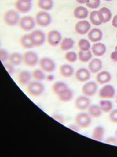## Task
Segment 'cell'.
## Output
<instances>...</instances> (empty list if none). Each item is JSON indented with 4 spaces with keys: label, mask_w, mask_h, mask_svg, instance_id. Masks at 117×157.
<instances>
[{
    "label": "cell",
    "mask_w": 117,
    "mask_h": 157,
    "mask_svg": "<svg viewBox=\"0 0 117 157\" xmlns=\"http://www.w3.org/2000/svg\"><path fill=\"white\" fill-rule=\"evenodd\" d=\"M27 92L30 96L39 97L44 92V86L41 82H30L27 85Z\"/></svg>",
    "instance_id": "1"
},
{
    "label": "cell",
    "mask_w": 117,
    "mask_h": 157,
    "mask_svg": "<svg viewBox=\"0 0 117 157\" xmlns=\"http://www.w3.org/2000/svg\"><path fill=\"white\" fill-rule=\"evenodd\" d=\"M92 123V118L88 113L80 112L76 114L75 117V124L79 128H87Z\"/></svg>",
    "instance_id": "2"
},
{
    "label": "cell",
    "mask_w": 117,
    "mask_h": 157,
    "mask_svg": "<svg viewBox=\"0 0 117 157\" xmlns=\"http://www.w3.org/2000/svg\"><path fill=\"white\" fill-rule=\"evenodd\" d=\"M39 56L33 51H27L23 54V63L29 67H34L39 63Z\"/></svg>",
    "instance_id": "3"
},
{
    "label": "cell",
    "mask_w": 117,
    "mask_h": 157,
    "mask_svg": "<svg viewBox=\"0 0 117 157\" xmlns=\"http://www.w3.org/2000/svg\"><path fill=\"white\" fill-rule=\"evenodd\" d=\"M20 16L18 13L13 9L6 11L4 15V23L9 26L16 25L20 22Z\"/></svg>",
    "instance_id": "4"
},
{
    "label": "cell",
    "mask_w": 117,
    "mask_h": 157,
    "mask_svg": "<svg viewBox=\"0 0 117 157\" xmlns=\"http://www.w3.org/2000/svg\"><path fill=\"white\" fill-rule=\"evenodd\" d=\"M40 69L46 73H52L56 69V63L53 59L48 56H44L39 61Z\"/></svg>",
    "instance_id": "5"
},
{
    "label": "cell",
    "mask_w": 117,
    "mask_h": 157,
    "mask_svg": "<svg viewBox=\"0 0 117 157\" xmlns=\"http://www.w3.org/2000/svg\"><path fill=\"white\" fill-rule=\"evenodd\" d=\"M35 21L41 27H46L51 23L52 18L51 15L46 11H41L36 14Z\"/></svg>",
    "instance_id": "6"
},
{
    "label": "cell",
    "mask_w": 117,
    "mask_h": 157,
    "mask_svg": "<svg viewBox=\"0 0 117 157\" xmlns=\"http://www.w3.org/2000/svg\"><path fill=\"white\" fill-rule=\"evenodd\" d=\"M115 89L112 86V85H104L101 88H100L98 95L100 98L102 99H112L115 97Z\"/></svg>",
    "instance_id": "7"
},
{
    "label": "cell",
    "mask_w": 117,
    "mask_h": 157,
    "mask_svg": "<svg viewBox=\"0 0 117 157\" xmlns=\"http://www.w3.org/2000/svg\"><path fill=\"white\" fill-rule=\"evenodd\" d=\"M36 21L32 16H25L20 18L19 26L24 31H30L35 27Z\"/></svg>",
    "instance_id": "8"
},
{
    "label": "cell",
    "mask_w": 117,
    "mask_h": 157,
    "mask_svg": "<svg viewBox=\"0 0 117 157\" xmlns=\"http://www.w3.org/2000/svg\"><path fill=\"white\" fill-rule=\"evenodd\" d=\"M98 85L94 81H88L82 86V93L86 97H93L97 93Z\"/></svg>",
    "instance_id": "9"
},
{
    "label": "cell",
    "mask_w": 117,
    "mask_h": 157,
    "mask_svg": "<svg viewBox=\"0 0 117 157\" xmlns=\"http://www.w3.org/2000/svg\"><path fill=\"white\" fill-rule=\"evenodd\" d=\"M62 40L61 33L58 30H51L47 34V42L51 46L56 47L60 43Z\"/></svg>",
    "instance_id": "10"
},
{
    "label": "cell",
    "mask_w": 117,
    "mask_h": 157,
    "mask_svg": "<svg viewBox=\"0 0 117 157\" xmlns=\"http://www.w3.org/2000/svg\"><path fill=\"white\" fill-rule=\"evenodd\" d=\"M31 37H32L33 43L35 47H40L44 43L46 40V36L44 32L40 30H35L30 33Z\"/></svg>",
    "instance_id": "11"
},
{
    "label": "cell",
    "mask_w": 117,
    "mask_h": 157,
    "mask_svg": "<svg viewBox=\"0 0 117 157\" xmlns=\"http://www.w3.org/2000/svg\"><path fill=\"white\" fill-rule=\"evenodd\" d=\"M75 78L77 81L80 82H86L89 81L91 76L90 71L85 68H80L75 72Z\"/></svg>",
    "instance_id": "12"
},
{
    "label": "cell",
    "mask_w": 117,
    "mask_h": 157,
    "mask_svg": "<svg viewBox=\"0 0 117 157\" xmlns=\"http://www.w3.org/2000/svg\"><path fill=\"white\" fill-rule=\"evenodd\" d=\"M75 105L76 109L79 111H83L88 109L90 105V101L88 97L79 96L76 99Z\"/></svg>",
    "instance_id": "13"
},
{
    "label": "cell",
    "mask_w": 117,
    "mask_h": 157,
    "mask_svg": "<svg viewBox=\"0 0 117 157\" xmlns=\"http://www.w3.org/2000/svg\"><path fill=\"white\" fill-rule=\"evenodd\" d=\"M75 28V31L79 35H86L90 30V23L86 20L79 21L76 23Z\"/></svg>",
    "instance_id": "14"
},
{
    "label": "cell",
    "mask_w": 117,
    "mask_h": 157,
    "mask_svg": "<svg viewBox=\"0 0 117 157\" xmlns=\"http://www.w3.org/2000/svg\"><path fill=\"white\" fill-rule=\"evenodd\" d=\"M102 68V62L100 59L95 58L92 59L88 62V69L90 71V72L93 74H96L100 72Z\"/></svg>",
    "instance_id": "15"
},
{
    "label": "cell",
    "mask_w": 117,
    "mask_h": 157,
    "mask_svg": "<svg viewBox=\"0 0 117 157\" xmlns=\"http://www.w3.org/2000/svg\"><path fill=\"white\" fill-rule=\"evenodd\" d=\"M96 82L99 85H106L111 81L112 75L110 73L106 71H100L97 73L96 78H95Z\"/></svg>",
    "instance_id": "16"
},
{
    "label": "cell",
    "mask_w": 117,
    "mask_h": 157,
    "mask_svg": "<svg viewBox=\"0 0 117 157\" xmlns=\"http://www.w3.org/2000/svg\"><path fill=\"white\" fill-rule=\"evenodd\" d=\"M32 73L28 71H22L18 74L17 80L22 85H27L32 80Z\"/></svg>",
    "instance_id": "17"
},
{
    "label": "cell",
    "mask_w": 117,
    "mask_h": 157,
    "mask_svg": "<svg viewBox=\"0 0 117 157\" xmlns=\"http://www.w3.org/2000/svg\"><path fill=\"white\" fill-rule=\"evenodd\" d=\"M102 37L103 34L99 28H93L88 33V38L90 42L94 43L100 42L102 39Z\"/></svg>",
    "instance_id": "18"
},
{
    "label": "cell",
    "mask_w": 117,
    "mask_h": 157,
    "mask_svg": "<svg viewBox=\"0 0 117 157\" xmlns=\"http://www.w3.org/2000/svg\"><path fill=\"white\" fill-rule=\"evenodd\" d=\"M59 73L62 77L66 78L71 77L75 73L74 68L69 64H63L60 66Z\"/></svg>",
    "instance_id": "19"
},
{
    "label": "cell",
    "mask_w": 117,
    "mask_h": 157,
    "mask_svg": "<svg viewBox=\"0 0 117 157\" xmlns=\"http://www.w3.org/2000/svg\"><path fill=\"white\" fill-rule=\"evenodd\" d=\"M107 51V47L105 45L101 42H96L92 45L91 52L95 56H103Z\"/></svg>",
    "instance_id": "20"
},
{
    "label": "cell",
    "mask_w": 117,
    "mask_h": 157,
    "mask_svg": "<svg viewBox=\"0 0 117 157\" xmlns=\"http://www.w3.org/2000/svg\"><path fill=\"white\" fill-rule=\"evenodd\" d=\"M15 7L18 12L27 13L32 9V3L31 2H25L21 0H17L15 2Z\"/></svg>",
    "instance_id": "21"
},
{
    "label": "cell",
    "mask_w": 117,
    "mask_h": 157,
    "mask_svg": "<svg viewBox=\"0 0 117 157\" xmlns=\"http://www.w3.org/2000/svg\"><path fill=\"white\" fill-rule=\"evenodd\" d=\"M99 18L102 23H106L112 19V12L110 9L107 7H102L98 11Z\"/></svg>",
    "instance_id": "22"
},
{
    "label": "cell",
    "mask_w": 117,
    "mask_h": 157,
    "mask_svg": "<svg viewBox=\"0 0 117 157\" xmlns=\"http://www.w3.org/2000/svg\"><path fill=\"white\" fill-rule=\"evenodd\" d=\"M20 43L23 48L27 49H32L33 47H35V44L33 43L30 34H25L23 35L20 39Z\"/></svg>",
    "instance_id": "23"
},
{
    "label": "cell",
    "mask_w": 117,
    "mask_h": 157,
    "mask_svg": "<svg viewBox=\"0 0 117 157\" xmlns=\"http://www.w3.org/2000/svg\"><path fill=\"white\" fill-rule=\"evenodd\" d=\"M73 96L74 94L72 90L70 88H68L63 92H62L61 93H60L57 97L60 101L63 102V103H68L73 99Z\"/></svg>",
    "instance_id": "24"
},
{
    "label": "cell",
    "mask_w": 117,
    "mask_h": 157,
    "mask_svg": "<svg viewBox=\"0 0 117 157\" xmlns=\"http://www.w3.org/2000/svg\"><path fill=\"white\" fill-rule=\"evenodd\" d=\"M73 14H74V16H75L76 18L80 19V20L82 19V20H83V19H85L86 18L88 17V11L86 7L79 6L76 7L75 9Z\"/></svg>",
    "instance_id": "25"
},
{
    "label": "cell",
    "mask_w": 117,
    "mask_h": 157,
    "mask_svg": "<svg viewBox=\"0 0 117 157\" xmlns=\"http://www.w3.org/2000/svg\"><path fill=\"white\" fill-rule=\"evenodd\" d=\"M88 113L91 118H97L102 116V111L99 105L97 104H91L88 109Z\"/></svg>",
    "instance_id": "26"
},
{
    "label": "cell",
    "mask_w": 117,
    "mask_h": 157,
    "mask_svg": "<svg viewBox=\"0 0 117 157\" xmlns=\"http://www.w3.org/2000/svg\"><path fill=\"white\" fill-rule=\"evenodd\" d=\"M9 61L13 66L20 65L23 63V55L18 52H13L9 55Z\"/></svg>",
    "instance_id": "27"
},
{
    "label": "cell",
    "mask_w": 117,
    "mask_h": 157,
    "mask_svg": "<svg viewBox=\"0 0 117 157\" xmlns=\"http://www.w3.org/2000/svg\"><path fill=\"white\" fill-rule=\"evenodd\" d=\"M74 45H75V41H74L72 38L65 37L61 41L60 47V49L63 51L68 52L73 48Z\"/></svg>",
    "instance_id": "28"
},
{
    "label": "cell",
    "mask_w": 117,
    "mask_h": 157,
    "mask_svg": "<svg viewBox=\"0 0 117 157\" xmlns=\"http://www.w3.org/2000/svg\"><path fill=\"white\" fill-rule=\"evenodd\" d=\"M104 136V129L102 126H96L92 132V138L97 141H102Z\"/></svg>",
    "instance_id": "29"
},
{
    "label": "cell",
    "mask_w": 117,
    "mask_h": 157,
    "mask_svg": "<svg viewBox=\"0 0 117 157\" xmlns=\"http://www.w3.org/2000/svg\"><path fill=\"white\" fill-rule=\"evenodd\" d=\"M93 53L90 50L88 51H81L79 50L78 52V59L81 62L87 63L92 60Z\"/></svg>",
    "instance_id": "30"
},
{
    "label": "cell",
    "mask_w": 117,
    "mask_h": 157,
    "mask_svg": "<svg viewBox=\"0 0 117 157\" xmlns=\"http://www.w3.org/2000/svg\"><path fill=\"white\" fill-rule=\"evenodd\" d=\"M99 106L101 109L102 113H110L111 111L113 110V104L112 102L107 99H102V100L100 101Z\"/></svg>",
    "instance_id": "31"
},
{
    "label": "cell",
    "mask_w": 117,
    "mask_h": 157,
    "mask_svg": "<svg viewBox=\"0 0 117 157\" xmlns=\"http://www.w3.org/2000/svg\"><path fill=\"white\" fill-rule=\"evenodd\" d=\"M68 88H69V87L68 85H67V84H65V83L63 82L58 81V82H55L53 85V87H52V90H53V93L58 96L60 93H61L62 92H63L64 90L68 89Z\"/></svg>",
    "instance_id": "32"
},
{
    "label": "cell",
    "mask_w": 117,
    "mask_h": 157,
    "mask_svg": "<svg viewBox=\"0 0 117 157\" xmlns=\"http://www.w3.org/2000/svg\"><path fill=\"white\" fill-rule=\"evenodd\" d=\"M37 6L43 11H49L53 8V0H38Z\"/></svg>",
    "instance_id": "33"
},
{
    "label": "cell",
    "mask_w": 117,
    "mask_h": 157,
    "mask_svg": "<svg viewBox=\"0 0 117 157\" xmlns=\"http://www.w3.org/2000/svg\"><path fill=\"white\" fill-rule=\"evenodd\" d=\"M32 78L35 79V81L42 82L46 79V75H45L44 71L42 69H35L32 73Z\"/></svg>",
    "instance_id": "34"
},
{
    "label": "cell",
    "mask_w": 117,
    "mask_h": 157,
    "mask_svg": "<svg viewBox=\"0 0 117 157\" xmlns=\"http://www.w3.org/2000/svg\"><path fill=\"white\" fill-rule=\"evenodd\" d=\"M89 20L90 23L94 25H100L102 24L101 21L99 18L98 11H93L89 15Z\"/></svg>",
    "instance_id": "35"
},
{
    "label": "cell",
    "mask_w": 117,
    "mask_h": 157,
    "mask_svg": "<svg viewBox=\"0 0 117 157\" xmlns=\"http://www.w3.org/2000/svg\"><path fill=\"white\" fill-rule=\"evenodd\" d=\"M78 47L81 51H88L90 50L91 46H90V42L88 40L81 39L78 42Z\"/></svg>",
    "instance_id": "36"
},
{
    "label": "cell",
    "mask_w": 117,
    "mask_h": 157,
    "mask_svg": "<svg viewBox=\"0 0 117 157\" xmlns=\"http://www.w3.org/2000/svg\"><path fill=\"white\" fill-rule=\"evenodd\" d=\"M64 59L69 63H75L78 59V54H76L75 52L68 51L64 55Z\"/></svg>",
    "instance_id": "37"
},
{
    "label": "cell",
    "mask_w": 117,
    "mask_h": 157,
    "mask_svg": "<svg viewBox=\"0 0 117 157\" xmlns=\"http://www.w3.org/2000/svg\"><path fill=\"white\" fill-rule=\"evenodd\" d=\"M85 4L88 8L90 9H97L100 4V0H86Z\"/></svg>",
    "instance_id": "38"
},
{
    "label": "cell",
    "mask_w": 117,
    "mask_h": 157,
    "mask_svg": "<svg viewBox=\"0 0 117 157\" xmlns=\"http://www.w3.org/2000/svg\"><path fill=\"white\" fill-rule=\"evenodd\" d=\"M9 55H10V54H9L8 52H7L6 49H2L1 50H0V59H1V61L4 63H5L6 61L9 60Z\"/></svg>",
    "instance_id": "39"
},
{
    "label": "cell",
    "mask_w": 117,
    "mask_h": 157,
    "mask_svg": "<svg viewBox=\"0 0 117 157\" xmlns=\"http://www.w3.org/2000/svg\"><path fill=\"white\" fill-rule=\"evenodd\" d=\"M109 118L112 123H117V109H114L109 113Z\"/></svg>",
    "instance_id": "40"
},
{
    "label": "cell",
    "mask_w": 117,
    "mask_h": 157,
    "mask_svg": "<svg viewBox=\"0 0 117 157\" xmlns=\"http://www.w3.org/2000/svg\"><path fill=\"white\" fill-rule=\"evenodd\" d=\"M4 67H5L6 70L8 71L10 75H13L14 73V68H13V66L11 65L10 63H4Z\"/></svg>",
    "instance_id": "41"
},
{
    "label": "cell",
    "mask_w": 117,
    "mask_h": 157,
    "mask_svg": "<svg viewBox=\"0 0 117 157\" xmlns=\"http://www.w3.org/2000/svg\"><path fill=\"white\" fill-rule=\"evenodd\" d=\"M106 143H108L109 144H112V145H117V139L114 138V137H108V138L106 139L105 140Z\"/></svg>",
    "instance_id": "42"
},
{
    "label": "cell",
    "mask_w": 117,
    "mask_h": 157,
    "mask_svg": "<svg viewBox=\"0 0 117 157\" xmlns=\"http://www.w3.org/2000/svg\"><path fill=\"white\" fill-rule=\"evenodd\" d=\"M53 117L55 118V120L58 121V122L63 123H64V119L63 116L60 115H58V114H56V115H53Z\"/></svg>",
    "instance_id": "43"
},
{
    "label": "cell",
    "mask_w": 117,
    "mask_h": 157,
    "mask_svg": "<svg viewBox=\"0 0 117 157\" xmlns=\"http://www.w3.org/2000/svg\"><path fill=\"white\" fill-rule=\"evenodd\" d=\"M110 59L112 61L117 63V51L116 50L112 52L110 54Z\"/></svg>",
    "instance_id": "44"
},
{
    "label": "cell",
    "mask_w": 117,
    "mask_h": 157,
    "mask_svg": "<svg viewBox=\"0 0 117 157\" xmlns=\"http://www.w3.org/2000/svg\"><path fill=\"white\" fill-rule=\"evenodd\" d=\"M69 128H70L71 130H73V131H75V132H77L79 131V128L76 124L75 125H69Z\"/></svg>",
    "instance_id": "45"
},
{
    "label": "cell",
    "mask_w": 117,
    "mask_h": 157,
    "mask_svg": "<svg viewBox=\"0 0 117 157\" xmlns=\"http://www.w3.org/2000/svg\"><path fill=\"white\" fill-rule=\"evenodd\" d=\"M112 25L114 26V28H117V14H116L115 16H114V17L113 18V19H112Z\"/></svg>",
    "instance_id": "46"
},
{
    "label": "cell",
    "mask_w": 117,
    "mask_h": 157,
    "mask_svg": "<svg viewBox=\"0 0 117 157\" xmlns=\"http://www.w3.org/2000/svg\"><path fill=\"white\" fill-rule=\"evenodd\" d=\"M46 80H49V81H51V80H53V75H49L46 77Z\"/></svg>",
    "instance_id": "47"
},
{
    "label": "cell",
    "mask_w": 117,
    "mask_h": 157,
    "mask_svg": "<svg viewBox=\"0 0 117 157\" xmlns=\"http://www.w3.org/2000/svg\"><path fill=\"white\" fill-rule=\"evenodd\" d=\"M76 1L79 4H85L86 0H76Z\"/></svg>",
    "instance_id": "48"
},
{
    "label": "cell",
    "mask_w": 117,
    "mask_h": 157,
    "mask_svg": "<svg viewBox=\"0 0 117 157\" xmlns=\"http://www.w3.org/2000/svg\"><path fill=\"white\" fill-rule=\"evenodd\" d=\"M21 1H23L25 2H32V0H21Z\"/></svg>",
    "instance_id": "49"
},
{
    "label": "cell",
    "mask_w": 117,
    "mask_h": 157,
    "mask_svg": "<svg viewBox=\"0 0 117 157\" xmlns=\"http://www.w3.org/2000/svg\"><path fill=\"white\" fill-rule=\"evenodd\" d=\"M115 137H116V138L117 139V130L115 131Z\"/></svg>",
    "instance_id": "50"
},
{
    "label": "cell",
    "mask_w": 117,
    "mask_h": 157,
    "mask_svg": "<svg viewBox=\"0 0 117 157\" xmlns=\"http://www.w3.org/2000/svg\"><path fill=\"white\" fill-rule=\"evenodd\" d=\"M115 101H116V104H117V95L116 96V99H115Z\"/></svg>",
    "instance_id": "51"
},
{
    "label": "cell",
    "mask_w": 117,
    "mask_h": 157,
    "mask_svg": "<svg viewBox=\"0 0 117 157\" xmlns=\"http://www.w3.org/2000/svg\"><path fill=\"white\" fill-rule=\"evenodd\" d=\"M104 1H107V2H110L112 0H104Z\"/></svg>",
    "instance_id": "52"
},
{
    "label": "cell",
    "mask_w": 117,
    "mask_h": 157,
    "mask_svg": "<svg viewBox=\"0 0 117 157\" xmlns=\"http://www.w3.org/2000/svg\"><path fill=\"white\" fill-rule=\"evenodd\" d=\"M115 50H116V51H117V45H116V47H115Z\"/></svg>",
    "instance_id": "53"
},
{
    "label": "cell",
    "mask_w": 117,
    "mask_h": 157,
    "mask_svg": "<svg viewBox=\"0 0 117 157\" xmlns=\"http://www.w3.org/2000/svg\"><path fill=\"white\" fill-rule=\"evenodd\" d=\"M116 78H117V73H116Z\"/></svg>",
    "instance_id": "54"
},
{
    "label": "cell",
    "mask_w": 117,
    "mask_h": 157,
    "mask_svg": "<svg viewBox=\"0 0 117 157\" xmlns=\"http://www.w3.org/2000/svg\"><path fill=\"white\" fill-rule=\"evenodd\" d=\"M116 37H117V33H116Z\"/></svg>",
    "instance_id": "55"
}]
</instances>
